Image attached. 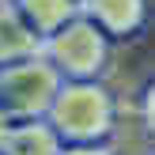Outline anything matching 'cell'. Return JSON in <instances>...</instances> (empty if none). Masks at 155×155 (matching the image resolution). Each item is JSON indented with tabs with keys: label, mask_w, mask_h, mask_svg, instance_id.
<instances>
[{
	"label": "cell",
	"mask_w": 155,
	"mask_h": 155,
	"mask_svg": "<svg viewBox=\"0 0 155 155\" xmlns=\"http://www.w3.org/2000/svg\"><path fill=\"white\" fill-rule=\"evenodd\" d=\"M61 151V136L49 129L45 117H19L8 125L0 155H57Z\"/></svg>",
	"instance_id": "obj_5"
},
{
	"label": "cell",
	"mask_w": 155,
	"mask_h": 155,
	"mask_svg": "<svg viewBox=\"0 0 155 155\" xmlns=\"http://www.w3.org/2000/svg\"><path fill=\"white\" fill-rule=\"evenodd\" d=\"M57 155H121L114 140H91V144H61Z\"/></svg>",
	"instance_id": "obj_8"
},
{
	"label": "cell",
	"mask_w": 155,
	"mask_h": 155,
	"mask_svg": "<svg viewBox=\"0 0 155 155\" xmlns=\"http://www.w3.org/2000/svg\"><path fill=\"white\" fill-rule=\"evenodd\" d=\"M12 4L19 8V15L30 23V30L38 38L53 34L57 27H64L80 12V0H12Z\"/></svg>",
	"instance_id": "obj_7"
},
{
	"label": "cell",
	"mask_w": 155,
	"mask_h": 155,
	"mask_svg": "<svg viewBox=\"0 0 155 155\" xmlns=\"http://www.w3.org/2000/svg\"><path fill=\"white\" fill-rule=\"evenodd\" d=\"M80 12L98 23L114 45H129L148 30L151 0H80Z\"/></svg>",
	"instance_id": "obj_4"
},
{
	"label": "cell",
	"mask_w": 155,
	"mask_h": 155,
	"mask_svg": "<svg viewBox=\"0 0 155 155\" xmlns=\"http://www.w3.org/2000/svg\"><path fill=\"white\" fill-rule=\"evenodd\" d=\"M8 125H12V117H8V114L0 110V144H4V133H8Z\"/></svg>",
	"instance_id": "obj_9"
},
{
	"label": "cell",
	"mask_w": 155,
	"mask_h": 155,
	"mask_svg": "<svg viewBox=\"0 0 155 155\" xmlns=\"http://www.w3.org/2000/svg\"><path fill=\"white\" fill-rule=\"evenodd\" d=\"M42 57L61 72V80H106L114 64V42L98 23L76 12L64 27L42 38Z\"/></svg>",
	"instance_id": "obj_2"
},
{
	"label": "cell",
	"mask_w": 155,
	"mask_h": 155,
	"mask_svg": "<svg viewBox=\"0 0 155 155\" xmlns=\"http://www.w3.org/2000/svg\"><path fill=\"white\" fill-rule=\"evenodd\" d=\"M57 87H61V72L42 53L0 64V110L12 121H19V117H45Z\"/></svg>",
	"instance_id": "obj_3"
},
{
	"label": "cell",
	"mask_w": 155,
	"mask_h": 155,
	"mask_svg": "<svg viewBox=\"0 0 155 155\" xmlns=\"http://www.w3.org/2000/svg\"><path fill=\"white\" fill-rule=\"evenodd\" d=\"M117 95L106 80H61L45 121L61 144H91L117 136Z\"/></svg>",
	"instance_id": "obj_1"
},
{
	"label": "cell",
	"mask_w": 155,
	"mask_h": 155,
	"mask_svg": "<svg viewBox=\"0 0 155 155\" xmlns=\"http://www.w3.org/2000/svg\"><path fill=\"white\" fill-rule=\"evenodd\" d=\"M34 53H42V38L30 30V23L19 15L12 0H0V64L34 57Z\"/></svg>",
	"instance_id": "obj_6"
}]
</instances>
